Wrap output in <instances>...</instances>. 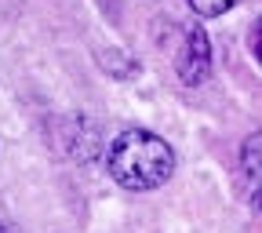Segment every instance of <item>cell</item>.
<instances>
[{
	"label": "cell",
	"instance_id": "6da1fadb",
	"mask_svg": "<svg viewBox=\"0 0 262 233\" xmlns=\"http://www.w3.org/2000/svg\"><path fill=\"white\" fill-rule=\"evenodd\" d=\"M106 168H110L113 182H120L124 189H157L171 179L175 153L153 131L127 128L106 150Z\"/></svg>",
	"mask_w": 262,
	"mask_h": 233
},
{
	"label": "cell",
	"instance_id": "7a4b0ae2",
	"mask_svg": "<svg viewBox=\"0 0 262 233\" xmlns=\"http://www.w3.org/2000/svg\"><path fill=\"white\" fill-rule=\"evenodd\" d=\"M175 70H179V80L189 84V88L208 80V73H211V40H208V33L201 26L186 33V44L175 58Z\"/></svg>",
	"mask_w": 262,
	"mask_h": 233
},
{
	"label": "cell",
	"instance_id": "3957f363",
	"mask_svg": "<svg viewBox=\"0 0 262 233\" xmlns=\"http://www.w3.org/2000/svg\"><path fill=\"white\" fill-rule=\"evenodd\" d=\"M258 153H262V139L248 135L241 146V172H244V186H248L255 204H258Z\"/></svg>",
	"mask_w": 262,
	"mask_h": 233
},
{
	"label": "cell",
	"instance_id": "277c9868",
	"mask_svg": "<svg viewBox=\"0 0 262 233\" xmlns=\"http://www.w3.org/2000/svg\"><path fill=\"white\" fill-rule=\"evenodd\" d=\"M186 4L201 15V18H219V15H226L229 8H233L237 0H186Z\"/></svg>",
	"mask_w": 262,
	"mask_h": 233
},
{
	"label": "cell",
	"instance_id": "5b68a950",
	"mask_svg": "<svg viewBox=\"0 0 262 233\" xmlns=\"http://www.w3.org/2000/svg\"><path fill=\"white\" fill-rule=\"evenodd\" d=\"M0 233H8V226H4V222H0Z\"/></svg>",
	"mask_w": 262,
	"mask_h": 233
}]
</instances>
